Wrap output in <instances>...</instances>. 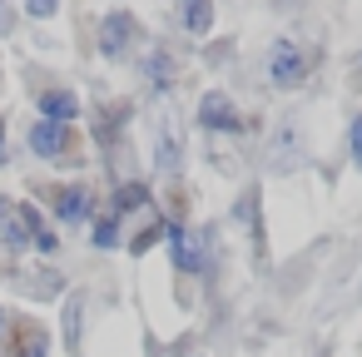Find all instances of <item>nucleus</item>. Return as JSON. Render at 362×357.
<instances>
[{
  "label": "nucleus",
  "mask_w": 362,
  "mask_h": 357,
  "mask_svg": "<svg viewBox=\"0 0 362 357\" xmlns=\"http://www.w3.org/2000/svg\"><path fill=\"white\" fill-rule=\"evenodd\" d=\"M268 80H273L278 90H298V85L308 80V55H303L293 40H278L273 55H268Z\"/></svg>",
  "instance_id": "obj_1"
},
{
  "label": "nucleus",
  "mask_w": 362,
  "mask_h": 357,
  "mask_svg": "<svg viewBox=\"0 0 362 357\" xmlns=\"http://www.w3.org/2000/svg\"><path fill=\"white\" fill-rule=\"evenodd\" d=\"M199 124L204 129H214V134H238L243 129V115L233 110V100L228 95H204V105H199Z\"/></svg>",
  "instance_id": "obj_2"
},
{
  "label": "nucleus",
  "mask_w": 362,
  "mask_h": 357,
  "mask_svg": "<svg viewBox=\"0 0 362 357\" xmlns=\"http://www.w3.org/2000/svg\"><path fill=\"white\" fill-rule=\"evenodd\" d=\"M134 16L129 11H115V16H105V25H100V50L110 55V60H119L124 50H129V40H134Z\"/></svg>",
  "instance_id": "obj_3"
},
{
  "label": "nucleus",
  "mask_w": 362,
  "mask_h": 357,
  "mask_svg": "<svg viewBox=\"0 0 362 357\" xmlns=\"http://www.w3.org/2000/svg\"><path fill=\"white\" fill-rule=\"evenodd\" d=\"M169 248H174V263H179V273H199L204 268V243H199V233H189V228H169Z\"/></svg>",
  "instance_id": "obj_4"
},
{
  "label": "nucleus",
  "mask_w": 362,
  "mask_h": 357,
  "mask_svg": "<svg viewBox=\"0 0 362 357\" xmlns=\"http://www.w3.org/2000/svg\"><path fill=\"white\" fill-rule=\"evenodd\" d=\"M179 164H184V139H179V129L159 124V134H154V169L159 174H179Z\"/></svg>",
  "instance_id": "obj_5"
},
{
  "label": "nucleus",
  "mask_w": 362,
  "mask_h": 357,
  "mask_svg": "<svg viewBox=\"0 0 362 357\" xmlns=\"http://www.w3.org/2000/svg\"><path fill=\"white\" fill-rule=\"evenodd\" d=\"M30 149H35L40 159H55V154H65V149H70V134H65V124H50V119H40V124L30 129Z\"/></svg>",
  "instance_id": "obj_6"
},
{
  "label": "nucleus",
  "mask_w": 362,
  "mask_h": 357,
  "mask_svg": "<svg viewBox=\"0 0 362 357\" xmlns=\"http://www.w3.org/2000/svg\"><path fill=\"white\" fill-rule=\"evenodd\" d=\"M40 115H45L50 124H70V119L80 115V100H75L70 90H45V95H40Z\"/></svg>",
  "instance_id": "obj_7"
},
{
  "label": "nucleus",
  "mask_w": 362,
  "mask_h": 357,
  "mask_svg": "<svg viewBox=\"0 0 362 357\" xmlns=\"http://www.w3.org/2000/svg\"><path fill=\"white\" fill-rule=\"evenodd\" d=\"M298 154H303L298 129H293V124H278V129H273V139H268V159L283 169V164H298Z\"/></svg>",
  "instance_id": "obj_8"
},
{
  "label": "nucleus",
  "mask_w": 362,
  "mask_h": 357,
  "mask_svg": "<svg viewBox=\"0 0 362 357\" xmlns=\"http://www.w3.org/2000/svg\"><path fill=\"white\" fill-rule=\"evenodd\" d=\"M179 25H184L189 35H209L214 6H209V0H179Z\"/></svg>",
  "instance_id": "obj_9"
},
{
  "label": "nucleus",
  "mask_w": 362,
  "mask_h": 357,
  "mask_svg": "<svg viewBox=\"0 0 362 357\" xmlns=\"http://www.w3.org/2000/svg\"><path fill=\"white\" fill-rule=\"evenodd\" d=\"M55 213H60L65 223H80V218L90 213V194H85V189H60V194H55Z\"/></svg>",
  "instance_id": "obj_10"
},
{
  "label": "nucleus",
  "mask_w": 362,
  "mask_h": 357,
  "mask_svg": "<svg viewBox=\"0 0 362 357\" xmlns=\"http://www.w3.org/2000/svg\"><path fill=\"white\" fill-rule=\"evenodd\" d=\"M149 85H154V90H169V85H174V65H169L164 50L149 55Z\"/></svg>",
  "instance_id": "obj_11"
},
{
  "label": "nucleus",
  "mask_w": 362,
  "mask_h": 357,
  "mask_svg": "<svg viewBox=\"0 0 362 357\" xmlns=\"http://www.w3.org/2000/svg\"><path fill=\"white\" fill-rule=\"evenodd\" d=\"M144 199H149V194H144V184H124V189H119V199H115V209H139Z\"/></svg>",
  "instance_id": "obj_12"
},
{
  "label": "nucleus",
  "mask_w": 362,
  "mask_h": 357,
  "mask_svg": "<svg viewBox=\"0 0 362 357\" xmlns=\"http://www.w3.org/2000/svg\"><path fill=\"white\" fill-rule=\"evenodd\" d=\"M95 243H100V248H115V243H119V228H115V218H100V223H95Z\"/></svg>",
  "instance_id": "obj_13"
},
{
  "label": "nucleus",
  "mask_w": 362,
  "mask_h": 357,
  "mask_svg": "<svg viewBox=\"0 0 362 357\" xmlns=\"http://www.w3.org/2000/svg\"><path fill=\"white\" fill-rule=\"evenodd\" d=\"M60 11V0H25V16L30 21H45V16H55Z\"/></svg>",
  "instance_id": "obj_14"
},
{
  "label": "nucleus",
  "mask_w": 362,
  "mask_h": 357,
  "mask_svg": "<svg viewBox=\"0 0 362 357\" xmlns=\"http://www.w3.org/2000/svg\"><path fill=\"white\" fill-rule=\"evenodd\" d=\"M352 159L362 164V119H352Z\"/></svg>",
  "instance_id": "obj_15"
},
{
  "label": "nucleus",
  "mask_w": 362,
  "mask_h": 357,
  "mask_svg": "<svg viewBox=\"0 0 362 357\" xmlns=\"http://www.w3.org/2000/svg\"><path fill=\"white\" fill-rule=\"evenodd\" d=\"M0 164H6V124H0Z\"/></svg>",
  "instance_id": "obj_16"
},
{
  "label": "nucleus",
  "mask_w": 362,
  "mask_h": 357,
  "mask_svg": "<svg viewBox=\"0 0 362 357\" xmlns=\"http://www.w3.org/2000/svg\"><path fill=\"white\" fill-rule=\"evenodd\" d=\"M0 25H6V11H0Z\"/></svg>",
  "instance_id": "obj_17"
},
{
  "label": "nucleus",
  "mask_w": 362,
  "mask_h": 357,
  "mask_svg": "<svg viewBox=\"0 0 362 357\" xmlns=\"http://www.w3.org/2000/svg\"><path fill=\"white\" fill-rule=\"evenodd\" d=\"M0 322H6V312H0Z\"/></svg>",
  "instance_id": "obj_18"
}]
</instances>
